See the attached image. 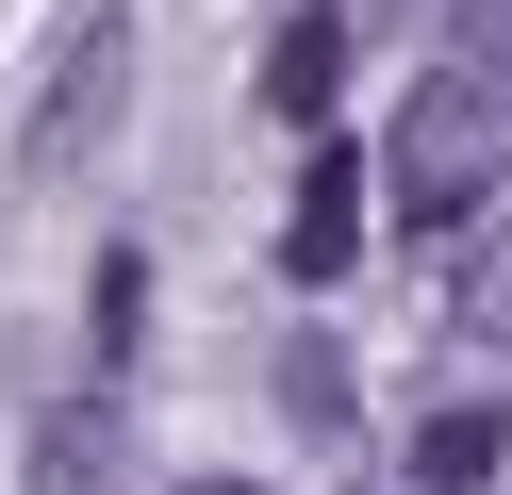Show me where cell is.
<instances>
[{"mask_svg": "<svg viewBox=\"0 0 512 495\" xmlns=\"http://www.w3.org/2000/svg\"><path fill=\"white\" fill-rule=\"evenodd\" d=\"M380 182H397V215H413V231H446V215H479V198L512 182V99L479 83L463 50H446L430 83L397 99V149H380Z\"/></svg>", "mask_w": 512, "mask_h": 495, "instance_id": "obj_1", "label": "cell"}, {"mask_svg": "<svg viewBox=\"0 0 512 495\" xmlns=\"http://www.w3.org/2000/svg\"><path fill=\"white\" fill-rule=\"evenodd\" d=\"M116 99H133V0H83L67 33H50V83H34V116H17V182H67L83 149L116 132Z\"/></svg>", "mask_w": 512, "mask_h": 495, "instance_id": "obj_2", "label": "cell"}, {"mask_svg": "<svg viewBox=\"0 0 512 495\" xmlns=\"http://www.w3.org/2000/svg\"><path fill=\"white\" fill-rule=\"evenodd\" d=\"M364 182H380V165H364V149H331V132L298 149V215H281V281H347V248H364Z\"/></svg>", "mask_w": 512, "mask_h": 495, "instance_id": "obj_3", "label": "cell"}, {"mask_svg": "<svg viewBox=\"0 0 512 495\" xmlns=\"http://www.w3.org/2000/svg\"><path fill=\"white\" fill-rule=\"evenodd\" d=\"M331 99H347V17H281V33H265V116L314 132Z\"/></svg>", "mask_w": 512, "mask_h": 495, "instance_id": "obj_4", "label": "cell"}, {"mask_svg": "<svg viewBox=\"0 0 512 495\" xmlns=\"http://www.w3.org/2000/svg\"><path fill=\"white\" fill-rule=\"evenodd\" d=\"M496 462H512V413H430L413 429V495H479Z\"/></svg>", "mask_w": 512, "mask_h": 495, "instance_id": "obj_5", "label": "cell"}, {"mask_svg": "<svg viewBox=\"0 0 512 495\" xmlns=\"http://www.w3.org/2000/svg\"><path fill=\"white\" fill-rule=\"evenodd\" d=\"M446 50H463V66H479V83H496V99H512V0H463V17H446Z\"/></svg>", "mask_w": 512, "mask_h": 495, "instance_id": "obj_6", "label": "cell"}, {"mask_svg": "<svg viewBox=\"0 0 512 495\" xmlns=\"http://www.w3.org/2000/svg\"><path fill=\"white\" fill-rule=\"evenodd\" d=\"M100 479V413H50V462H34V495H83Z\"/></svg>", "mask_w": 512, "mask_h": 495, "instance_id": "obj_7", "label": "cell"}, {"mask_svg": "<svg viewBox=\"0 0 512 495\" xmlns=\"http://www.w3.org/2000/svg\"><path fill=\"white\" fill-rule=\"evenodd\" d=\"M281 396H298V413L331 429V413H347V363H331V347H314V330H298V347H281Z\"/></svg>", "mask_w": 512, "mask_h": 495, "instance_id": "obj_8", "label": "cell"}, {"mask_svg": "<svg viewBox=\"0 0 512 495\" xmlns=\"http://www.w3.org/2000/svg\"><path fill=\"white\" fill-rule=\"evenodd\" d=\"M133 330H149V264L100 248V347H133Z\"/></svg>", "mask_w": 512, "mask_h": 495, "instance_id": "obj_9", "label": "cell"}, {"mask_svg": "<svg viewBox=\"0 0 512 495\" xmlns=\"http://www.w3.org/2000/svg\"><path fill=\"white\" fill-rule=\"evenodd\" d=\"M182 495H265V479H182Z\"/></svg>", "mask_w": 512, "mask_h": 495, "instance_id": "obj_10", "label": "cell"}]
</instances>
